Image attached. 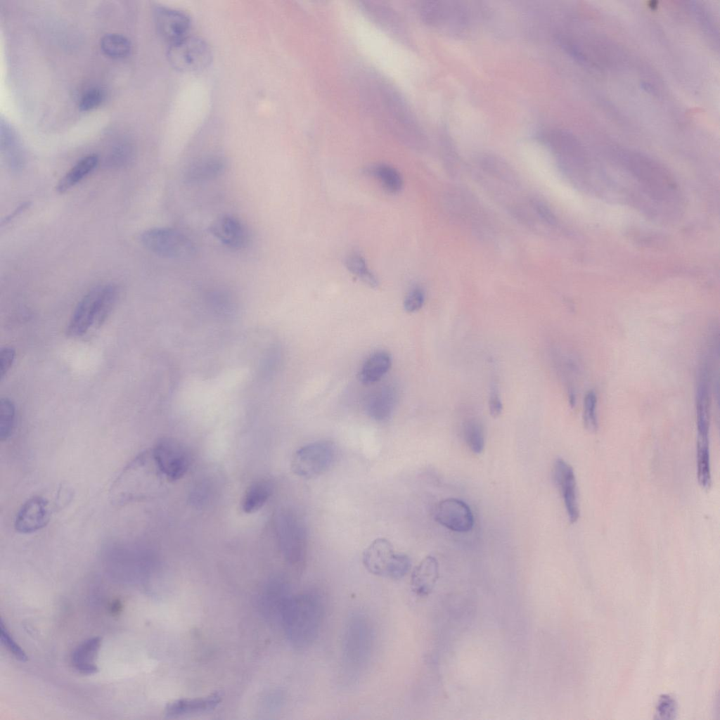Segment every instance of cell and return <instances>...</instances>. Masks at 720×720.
<instances>
[{"mask_svg": "<svg viewBox=\"0 0 720 720\" xmlns=\"http://www.w3.org/2000/svg\"><path fill=\"white\" fill-rule=\"evenodd\" d=\"M155 21L159 34L169 44L188 35L191 20L188 15L181 11L165 6H157L155 9Z\"/></svg>", "mask_w": 720, "mask_h": 720, "instance_id": "cell-14", "label": "cell"}, {"mask_svg": "<svg viewBox=\"0 0 720 720\" xmlns=\"http://www.w3.org/2000/svg\"><path fill=\"white\" fill-rule=\"evenodd\" d=\"M397 553L385 538H377L364 550L362 562L372 574L392 579Z\"/></svg>", "mask_w": 720, "mask_h": 720, "instance_id": "cell-12", "label": "cell"}, {"mask_svg": "<svg viewBox=\"0 0 720 720\" xmlns=\"http://www.w3.org/2000/svg\"><path fill=\"white\" fill-rule=\"evenodd\" d=\"M103 288L104 285L94 287L79 302L68 326V336H82L94 326Z\"/></svg>", "mask_w": 720, "mask_h": 720, "instance_id": "cell-10", "label": "cell"}, {"mask_svg": "<svg viewBox=\"0 0 720 720\" xmlns=\"http://www.w3.org/2000/svg\"><path fill=\"white\" fill-rule=\"evenodd\" d=\"M49 502L35 496L27 500L18 510L14 527L21 534H31L44 528L49 521Z\"/></svg>", "mask_w": 720, "mask_h": 720, "instance_id": "cell-13", "label": "cell"}, {"mask_svg": "<svg viewBox=\"0 0 720 720\" xmlns=\"http://www.w3.org/2000/svg\"><path fill=\"white\" fill-rule=\"evenodd\" d=\"M271 491V486L267 482L258 481L252 484L247 489L243 498V511L246 513H252L259 510L266 502Z\"/></svg>", "mask_w": 720, "mask_h": 720, "instance_id": "cell-25", "label": "cell"}, {"mask_svg": "<svg viewBox=\"0 0 720 720\" xmlns=\"http://www.w3.org/2000/svg\"><path fill=\"white\" fill-rule=\"evenodd\" d=\"M532 206L536 213L548 224L555 223V217L549 208L542 202L535 200L532 201Z\"/></svg>", "mask_w": 720, "mask_h": 720, "instance_id": "cell-41", "label": "cell"}, {"mask_svg": "<svg viewBox=\"0 0 720 720\" xmlns=\"http://www.w3.org/2000/svg\"><path fill=\"white\" fill-rule=\"evenodd\" d=\"M596 404V394L593 391L588 392L584 397L583 417L584 425L590 431L597 428Z\"/></svg>", "mask_w": 720, "mask_h": 720, "instance_id": "cell-33", "label": "cell"}, {"mask_svg": "<svg viewBox=\"0 0 720 720\" xmlns=\"http://www.w3.org/2000/svg\"><path fill=\"white\" fill-rule=\"evenodd\" d=\"M102 51L112 58L127 57L131 52L130 41L120 34L110 33L105 34L100 41Z\"/></svg>", "mask_w": 720, "mask_h": 720, "instance_id": "cell-27", "label": "cell"}, {"mask_svg": "<svg viewBox=\"0 0 720 720\" xmlns=\"http://www.w3.org/2000/svg\"><path fill=\"white\" fill-rule=\"evenodd\" d=\"M0 638L4 646L16 657V659L25 662L27 660V655L20 646L13 640L4 624L2 619L0 621Z\"/></svg>", "mask_w": 720, "mask_h": 720, "instance_id": "cell-35", "label": "cell"}, {"mask_svg": "<svg viewBox=\"0 0 720 720\" xmlns=\"http://www.w3.org/2000/svg\"><path fill=\"white\" fill-rule=\"evenodd\" d=\"M435 519L440 525L456 532H468L474 525L470 507L464 501L450 498L441 501L435 509Z\"/></svg>", "mask_w": 720, "mask_h": 720, "instance_id": "cell-11", "label": "cell"}, {"mask_svg": "<svg viewBox=\"0 0 720 720\" xmlns=\"http://www.w3.org/2000/svg\"><path fill=\"white\" fill-rule=\"evenodd\" d=\"M104 99V93L98 88L88 90L81 98L79 108L82 111H89L99 106Z\"/></svg>", "mask_w": 720, "mask_h": 720, "instance_id": "cell-38", "label": "cell"}, {"mask_svg": "<svg viewBox=\"0 0 720 720\" xmlns=\"http://www.w3.org/2000/svg\"><path fill=\"white\" fill-rule=\"evenodd\" d=\"M483 167L486 170L493 175L494 176L501 179L503 181L508 183H513L516 181V178L513 172L503 162L496 161V160H484Z\"/></svg>", "mask_w": 720, "mask_h": 720, "instance_id": "cell-34", "label": "cell"}, {"mask_svg": "<svg viewBox=\"0 0 720 720\" xmlns=\"http://www.w3.org/2000/svg\"><path fill=\"white\" fill-rule=\"evenodd\" d=\"M226 162L222 156L212 155L201 158L187 168L184 177L188 183H199L215 179L225 170Z\"/></svg>", "mask_w": 720, "mask_h": 720, "instance_id": "cell-17", "label": "cell"}, {"mask_svg": "<svg viewBox=\"0 0 720 720\" xmlns=\"http://www.w3.org/2000/svg\"><path fill=\"white\" fill-rule=\"evenodd\" d=\"M397 394L391 387H383L374 392L367 399L366 410L376 421L387 420L394 409Z\"/></svg>", "mask_w": 720, "mask_h": 720, "instance_id": "cell-19", "label": "cell"}, {"mask_svg": "<svg viewBox=\"0 0 720 720\" xmlns=\"http://www.w3.org/2000/svg\"><path fill=\"white\" fill-rule=\"evenodd\" d=\"M15 409L12 401L5 397L0 402V439L6 440L11 435L15 422Z\"/></svg>", "mask_w": 720, "mask_h": 720, "instance_id": "cell-32", "label": "cell"}, {"mask_svg": "<svg viewBox=\"0 0 720 720\" xmlns=\"http://www.w3.org/2000/svg\"><path fill=\"white\" fill-rule=\"evenodd\" d=\"M392 357L385 351H377L371 354L362 364L359 378L364 385H372L379 381L390 370Z\"/></svg>", "mask_w": 720, "mask_h": 720, "instance_id": "cell-22", "label": "cell"}, {"mask_svg": "<svg viewBox=\"0 0 720 720\" xmlns=\"http://www.w3.org/2000/svg\"><path fill=\"white\" fill-rule=\"evenodd\" d=\"M281 539L284 555L294 565L302 564L307 549L306 529L293 513H285L281 520Z\"/></svg>", "mask_w": 720, "mask_h": 720, "instance_id": "cell-9", "label": "cell"}, {"mask_svg": "<svg viewBox=\"0 0 720 720\" xmlns=\"http://www.w3.org/2000/svg\"><path fill=\"white\" fill-rule=\"evenodd\" d=\"M553 477L561 492L569 520L574 523L579 518V508L574 470L565 461L558 458L553 465Z\"/></svg>", "mask_w": 720, "mask_h": 720, "instance_id": "cell-15", "label": "cell"}, {"mask_svg": "<svg viewBox=\"0 0 720 720\" xmlns=\"http://www.w3.org/2000/svg\"><path fill=\"white\" fill-rule=\"evenodd\" d=\"M696 420L698 438L709 439V392L705 372H702L697 387Z\"/></svg>", "mask_w": 720, "mask_h": 720, "instance_id": "cell-23", "label": "cell"}, {"mask_svg": "<svg viewBox=\"0 0 720 720\" xmlns=\"http://www.w3.org/2000/svg\"><path fill=\"white\" fill-rule=\"evenodd\" d=\"M141 241L147 250L165 258H188L194 252L191 240L181 233L170 228L148 229L142 233Z\"/></svg>", "mask_w": 720, "mask_h": 720, "instance_id": "cell-6", "label": "cell"}, {"mask_svg": "<svg viewBox=\"0 0 720 720\" xmlns=\"http://www.w3.org/2000/svg\"><path fill=\"white\" fill-rule=\"evenodd\" d=\"M148 458L146 454H141L123 469L112 486L113 501L124 503L143 496L146 478L150 472Z\"/></svg>", "mask_w": 720, "mask_h": 720, "instance_id": "cell-7", "label": "cell"}, {"mask_svg": "<svg viewBox=\"0 0 720 720\" xmlns=\"http://www.w3.org/2000/svg\"><path fill=\"white\" fill-rule=\"evenodd\" d=\"M488 404L491 416L498 417L503 411V404L496 390H492L490 392Z\"/></svg>", "mask_w": 720, "mask_h": 720, "instance_id": "cell-40", "label": "cell"}, {"mask_svg": "<svg viewBox=\"0 0 720 720\" xmlns=\"http://www.w3.org/2000/svg\"><path fill=\"white\" fill-rule=\"evenodd\" d=\"M345 265L347 269L364 283L371 288L378 286L377 277L368 269L364 257L359 252H350L346 257Z\"/></svg>", "mask_w": 720, "mask_h": 720, "instance_id": "cell-28", "label": "cell"}, {"mask_svg": "<svg viewBox=\"0 0 720 720\" xmlns=\"http://www.w3.org/2000/svg\"><path fill=\"white\" fill-rule=\"evenodd\" d=\"M344 636V664L352 671L361 670L370 659L373 646V629L368 618L359 613L352 615Z\"/></svg>", "mask_w": 720, "mask_h": 720, "instance_id": "cell-3", "label": "cell"}, {"mask_svg": "<svg viewBox=\"0 0 720 720\" xmlns=\"http://www.w3.org/2000/svg\"><path fill=\"white\" fill-rule=\"evenodd\" d=\"M439 574L438 562L433 556H427L415 567L411 577V586L417 596H428L433 589Z\"/></svg>", "mask_w": 720, "mask_h": 720, "instance_id": "cell-18", "label": "cell"}, {"mask_svg": "<svg viewBox=\"0 0 720 720\" xmlns=\"http://www.w3.org/2000/svg\"><path fill=\"white\" fill-rule=\"evenodd\" d=\"M167 58L179 72H193L205 69L212 60V51L203 39L190 36L169 44Z\"/></svg>", "mask_w": 720, "mask_h": 720, "instance_id": "cell-4", "label": "cell"}, {"mask_svg": "<svg viewBox=\"0 0 720 720\" xmlns=\"http://www.w3.org/2000/svg\"><path fill=\"white\" fill-rule=\"evenodd\" d=\"M101 643L100 637H93L84 641L73 651L71 662L77 671L84 675L94 674L98 671L95 660Z\"/></svg>", "mask_w": 720, "mask_h": 720, "instance_id": "cell-20", "label": "cell"}, {"mask_svg": "<svg viewBox=\"0 0 720 720\" xmlns=\"http://www.w3.org/2000/svg\"><path fill=\"white\" fill-rule=\"evenodd\" d=\"M15 356V349L5 347L1 349V378L3 379L13 365Z\"/></svg>", "mask_w": 720, "mask_h": 720, "instance_id": "cell-39", "label": "cell"}, {"mask_svg": "<svg viewBox=\"0 0 720 720\" xmlns=\"http://www.w3.org/2000/svg\"><path fill=\"white\" fill-rule=\"evenodd\" d=\"M463 435L467 445L473 453L480 454L483 451L484 434L480 422L475 420L467 421L463 427Z\"/></svg>", "mask_w": 720, "mask_h": 720, "instance_id": "cell-30", "label": "cell"}, {"mask_svg": "<svg viewBox=\"0 0 720 720\" xmlns=\"http://www.w3.org/2000/svg\"><path fill=\"white\" fill-rule=\"evenodd\" d=\"M210 233L222 244L233 250H240L248 243V231L238 218L224 214L216 219L208 228Z\"/></svg>", "mask_w": 720, "mask_h": 720, "instance_id": "cell-16", "label": "cell"}, {"mask_svg": "<svg viewBox=\"0 0 720 720\" xmlns=\"http://www.w3.org/2000/svg\"><path fill=\"white\" fill-rule=\"evenodd\" d=\"M335 457L336 447L332 442H311L296 451L292 460V470L301 477L313 478L328 470Z\"/></svg>", "mask_w": 720, "mask_h": 720, "instance_id": "cell-5", "label": "cell"}, {"mask_svg": "<svg viewBox=\"0 0 720 720\" xmlns=\"http://www.w3.org/2000/svg\"><path fill=\"white\" fill-rule=\"evenodd\" d=\"M221 700L219 693H213L206 697L193 699H179L169 703L165 713L170 716H180L214 708Z\"/></svg>", "mask_w": 720, "mask_h": 720, "instance_id": "cell-21", "label": "cell"}, {"mask_svg": "<svg viewBox=\"0 0 720 720\" xmlns=\"http://www.w3.org/2000/svg\"><path fill=\"white\" fill-rule=\"evenodd\" d=\"M368 173L378 180L382 188L389 193H397L403 187V179L400 173L390 165H375L368 170Z\"/></svg>", "mask_w": 720, "mask_h": 720, "instance_id": "cell-26", "label": "cell"}, {"mask_svg": "<svg viewBox=\"0 0 720 720\" xmlns=\"http://www.w3.org/2000/svg\"><path fill=\"white\" fill-rule=\"evenodd\" d=\"M425 298V295L423 288L419 286L413 288L405 297L404 301V309L410 313L418 311L422 308Z\"/></svg>", "mask_w": 720, "mask_h": 720, "instance_id": "cell-37", "label": "cell"}, {"mask_svg": "<svg viewBox=\"0 0 720 720\" xmlns=\"http://www.w3.org/2000/svg\"><path fill=\"white\" fill-rule=\"evenodd\" d=\"M118 298L117 286L112 284L104 285L99 309L94 327H100L108 319Z\"/></svg>", "mask_w": 720, "mask_h": 720, "instance_id": "cell-31", "label": "cell"}, {"mask_svg": "<svg viewBox=\"0 0 720 720\" xmlns=\"http://www.w3.org/2000/svg\"><path fill=\"white\" fill-rule=\"evenodd\" d=\"M697 475L700 486L707 489L711 485V470L708 439H698Z\"/></svg>", "mask_w": 720, "mask_h": 720, "instance_id": "cell-29", "label": "cell"}, {"mask_svg": "<svg viewBox=\"0 0 720 720\" xmlns=\"http://www.w3.org/2000/svg\"><path fill=\"white\" fill-rule=\"evenodd\" d=\"M152 456L160 470L170 481L180 479L189 466V456L179 442L165 438L155 445Z\"/></svg>", "mask_w": 720, "mask_h": 720, "instance_id": "cell-8", "label": "cell"}, {"mask_svg": "<svg viewBox=\"0 0 720 720\" xmlns=\"http://www.w3.org/2000/svg\"><path fill=\"white\" fill-rule=\"evenodd\" d=\"M98 161V156L96 154L82 158L58 182L56 186L57 192L64 193L77 185L95 169Z\"/></svg>", "mask_w": 720, "mask_h": 720, "instance_id": "cell-24", "label": "cell"}, {"mask_svg": "<svg viewBox=\"0 0 720 720\" xmlns=\"http://www.w3.org/2000/svg\"><path fill=\"white\" fill-rule=\"evenodd\" d=\"M655 715L659 719H673L676 712L675 700L668 695H662L657 703Z\"/></svg>", "mask_w": 720, "mask_h": 720, "instance_id": "cell-36", "label": "cell"}, {"mask_svg": "<svg viewBox=\"0 0 720 720\" xmlns=\"http://www.w3.org/2000/svg\"><path fill=\"white\" fill-rule=\"evenodd\" d=\"M630 172L652 198L671 202L679 196V188L674 176L662 165L641 154L629 156Z\"/></svg>", "mask_w": 720, "mask_h": 720, "instance_id": "cell-2", "label": "cell"}, {"mask_svg": "<svg viewBox=\"0 0 720 720\" xmlns=\"http://www.w3.org/2000/svg\"><path fill=\"white\" fill-rule=\"evenodd\" d=\"M281 613L285 631L295 646L303 648L314 643L324 615L319 596L307 592L283 599Z\"/></svg>", "mask_w": 720, "mask_h": 720, "instance_id": "cell-1", "label": "cell"}]
</instances>
